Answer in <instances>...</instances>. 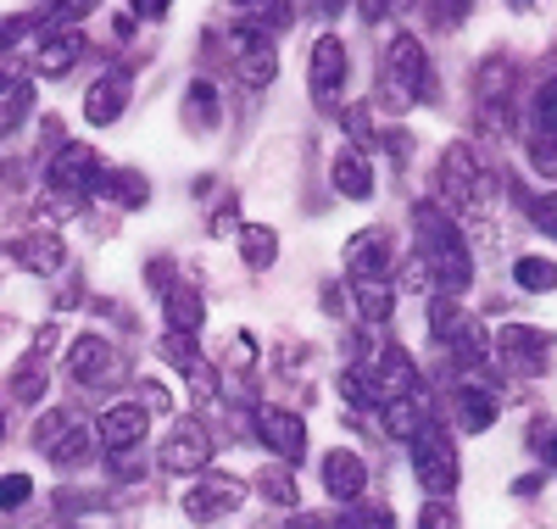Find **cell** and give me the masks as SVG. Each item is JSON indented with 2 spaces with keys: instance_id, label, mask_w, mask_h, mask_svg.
I'll use <instances>...</instances> for the list:
<instances>
[{
  "instance_id": "cell-1",
  "label": "cell",
  "mask_w": 557,
  "mask_h": 529,
  "mask_svg": "<svg viewBox=\"0 0 557 529\" xmlns=\"http://www.w3.org/2000/svg\"><path fill=\"white\" fill-rule=\"evenodd\" d=\"M34 441L51 452L57 463H78L89 435H84V423H78V418H62V413H57V418H45V423H39V435H34Z\"/></svg>"
},
{
  "instance_id": "cell-2",
  "label": "cell",
  "mask_w": 557,
  "mask_h": 529,
  "mask_svg": "<svg viewBox=\"0 0 557 529\" xmlns=\"http://www.w3.org/2000/svg\"><path fill=\"white\" fill-rule=\"evenodd\" d=\"M257 429L268 435V446H273L278 457H301V452H307V429H301V418H290V413L262 407V413H257Z\"/></svg>"
},
{
  "instance_id": "cell-3",
  "label": "cell",
  "mask_w": 557,
  "mask_h": 529,
  "mask_svg": "<svg viewBox=\"0 0 557 529\" xmlns=\"http://www.w3.org/2000/svg\"><path fill=\"white\" fill-rule=\"evenodd\" d=\"M418 479H424L430 491H451V479H457V457L441 435H424L418 441Z\"/></svg>"
},
{
  "instance_id": "cell-4",
  "label": "cell",
  "mask_w": 557,
  "mask_h": 529,
  "mask_svg": "<svg viewBox=\"0 0 557 529\" xmlns=\"http://www.w3.org/2000/svg\"><path fill=\"white\" fill-rule=\"evenodd\" d=\"M240 479H228V473H218V479H207L201 491H190V518H218V513H228V507H240Z\"/></svg>"
},
{
  "instance_id": "cell-5",
  "label": "cell",
  "mask_w": 557,
  "mask_h": 529,
  "mask_svg": "<svg viewBox=\"0 0 557 529\" xmlns=\"http://www.w3.org/2000/svg\"><path fill=\"white\" fill-rule=\"evenodd\" d=\"M101 441H107L112 452L139 446V441H146V407H112V413L101 418Z\"/></svg>"
},
{
  "instance_id": "cell-6",
  "label": "cell",
  "mask_w": 557,
  "mask_h": 529,
  "mask_svg": "<svg viewBox=\"0 0 557 529\" xmlns=\"http://www.w3.org/2000/svg\"><path fill=\"white\" fill-rule=\"evenodd\" d=\"M162 463H168L173 473H190V468H201V463H207V441H201V429H196V423H184L178 435L162 446Z\"/></svg>"
},
{
  "instance_id": "cell-7",
  "label": "cell",
  "mask_w": 557,
  "mask_h": 529,
  "mask_svg": "<svg viewBox=\"0 0 557 529\" xmlns=\"http://www.w3.org/2000/svg\"><path fill=\"white\" fill-rule=\"evenodd\" d=\"M323 479H330L335 496H357V491H362V463H357L351 452H335L330 463H323Z\"/></svg>"
},
{
  "instance_id": "cell-8",
  "label": "cell",
  "mask_w": 557,
  "mask_h": 529,
  "mask_svg": "<svg viewBox=\"0 0 557 529\" xmlns=\"http://www.w3.org/2000/svg\"><path fill=\"white\" fill-rule=\"evenodd\" d=\"M107 368H112V352H107L101 341H78V346H73V373H78V379H101Z\"/></svg>"
},
{
  "instance_id": "cell-9",
  "label": "cell",
  "mask_w": 557,
  "mask_h": 529,
  "mask_svg": "<svg viewBox=\"0 0 557 529\" xmlns=\"http://www.w3.org/2000/svg\"><path fill=\"white\" fill-rule=\"evenodd\" d=\"M28 473H7V479H0V507H23L28 502Z\"/></svg>"
},
{
  "instance_id": "cell-10",
  "label": "cell",
  "mask_w": 557,
  "mask_h": 529,
  "mask_svg": "<svg viewBox=\"0 0 557 529\" xmlns=\"http://www.w3.org/2000/svg\"><path fill=\"white\" fill-rule=\"evenodd\" d=\"M117 78H107V89H96V101H89V118H112V107H117Z\"/></svg>"
},
{
  "instance_id": "cell-11",
  "label": "cell",
  "mask_w": 557,
  "mask_h": 529,
  "mask_svg": "<svg viewBox=\"0 0 557 529\" xmlns=\"http://www.w3.org/2000/svg\"><path fill=\"white\" fill-rule=\"evenodd\" d=\"M262 491H268L273 502H290V479H285V473H262Z\"/></svg>"
},
{
  "instance_id": "cell-12",
  "label": "cell",
  "mask_w": 557,
  "mask_h": 529,
  "mask_svg": "<svg viewBox=\"0 0 557 529\" xmlns=\"http://www.w3.org/2000/svg\"><path fill=\"white\" fill-rule=\"evenodd\" d=\"M246 251H251V257H268V251H273V239H268V234H251V239H246Z\"/></svg>"
}]
</instances>
